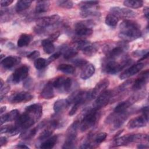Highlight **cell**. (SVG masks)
I'll use <instances>...</instances> for the list:
<instances>
[{
	"mask_svg": "<svg viewBox=\"0 0 149 149\" xmlns=\"http://www.w3.org/2000/svg\"><path fill=\"white\" fill-rule=\"evenodd\" d=\"M119 37L125 42L132 41L141 36L140 25L132 20H125L119 25Z\"/></svg>",
	"mask_w": 149,
	"mask_h": 149,
	"instance_id": "7a4b0ae2",
	"label": "cell"
},
{
	"mask_svg": "<svg viewBox=\"0 0 149 149\" xmlns=\"http://www.w3.org/2000/svg\"><path fill=\"white\" fill-rule=\"evenodd\" d=\"M94 23L91 20H82L77 22L74 26L76 34L79 37H87L91 36L93 33V27Z\"/></svg>",
	"mask_w": 149,
	"mask_h": 149,
	"instance_id": "277c9868",
	"label": "cell"
},
{
	"mask_svg": "<svg viewBox=\"0 0 149 149\" xmlns=\"http://www.w3.org/2000/svg\"><path fill=\"white\" fill-rule=\"evenodd\" d=\"M119 21V18L113 13H111L106 16L105 22V24L109 26H115Z\"/></svg>",
	"mask_w": 149,
	"mask_h": 149,
	"instance_id": "4dcf8cb0",
	"label": "cell"
},
{
	"mask_svg": "<svg viewBox=\"0 0 149 149\" xmlns=\"http://www.w3.org/2000/svg\"><path fill=\"white\" fill-rule=\"evenodd\" d=\"M50 5L48 1H38L36 3L35 12L36 13H41L47 12Z\"/></svg>",
	"mask_w": 149,
	"mask_h": 149,
	"instance_id": "603a6c76",
	"label": "cell"
},
{
	"mask_svg": "<svg viewBox=\"0 0 149 149\" xmlns=\"http://www.w3.org/2000/svg\"><path fill=\"white\" fill-rule=\"evenodd\" d=\"M148 146L146 144H141L137 146V148H148Z\"/></svg>",
	"mask_w": 149,
	"mask_h": 149,
	"instance_id": "94428289",
	"label": "cell"
},
{
	"mask_svg": "<svg viewBox=\"0 0 149 149\" xmlns=\"http://www.w3.org/2000/svg\"><path fill=\"white\" fill-rule=\"evenodd\" d=\"M42 107L40 104L36 103L29 105L24 112L19 115L16 120L15 125L20 130H26L33 126L41 117Z\"/></svg>",
	"mask_w": 149,
	"mask_h": 149,
	"instance_id": "6da1fadb",
	"label": "cell"
},
{
	"mask_svg": "<svg viewBox=\"0 0 149 149\" xmlns=\"http://www.w3.org/2000/svg\"><path fill=\"white\" fill-rule=\"evenodd\" d=\"M65 79L66 78L64 77L63 76H59L56 77L52 83L53 87L56 88H60L62 87Z\"/></svg>",
	"mask_w": 149,
	"mask_h": 149,
	"instance_id": "b9f144b4",
	"label": "cell"
},
{
	"mask_svg": "<svg viewBox=\"0 0 149 149\" xmlns=\"http://www.w3.org/2000/svg\"><path fill=\"white\" fill-rule=\"evenodd\" d=\"M59 35H60L59 31H56V32L52 33V34H51V36H49V37L48 39L49 40L53 42V41H55L58 38Z\"/></svg>",
	"mask_w": 149,
	"mask_h": 149,
	"instance_id": "f907efd6",
	"label": "cell"
},
{
	"mask_svg": "<svg viewBox=\"0 0 149 149\" xmlns=\"http://www.w3.org/2000/svg\"><path fill=\"white\" fill-rule=\"evenodd\" d=\"M20 62V58L17 56H9L4 58L1 61V65L6 69H10Z\"/></svg>",
	"mask_w": 149,
	"mask_h": 149,
	"instance_id": "ac0fdd59",
	"label": "cell"
},
{
	"mask_svg": "<svg viewBox=\"0 0 149 149\" xmlns=\"http://www.w3.org/2000/svg\"><path fill=\"white\" fill-rule=\"evenodd\" d=\"M98 49V45L96 44H91L90 43L86 47H85L83 49L82 51L84 54L87 56H93L97 52Z\"/></svg>",
	"mask_w": 149,
	"mask_h": 149,
	"instance_id": "83f0119b",
	"label": "cell"
},
{
	"mask_svg": "<svg viewBox=\"0 0 149 149\" xmlns=\"http://www.w3.org/2000/svg\"><path fill=\"white\" fill-rule=\"evenodd\" d=\"M44 51L47 54H51L55 51V47L52 42L48 39H44L41 41Z\"/></svg>",
	"mask_w": 149,
	"mask_h": 149,
	"instance_id": "484cf974",
	"label": "cell"
},
{
	"mask_svg": "<svg viewBox=\"0 0 149 149\" xmlns=\"http://www.w3.org/2000/svg\"><path fill=\"white\" fill-rule=\"evenodd\" d=\"M37 130H38V127H34L33 129L29 131H25L21 134L20 137H22L23 139H24V140L30 139L34 136V135L36 134L37 132Z\"/></svg>",
	"mask_w": 149,
	"mask_h": 149,
	"instance_id": "f35d334b",
	"label": "cell"
},
{
	"mask_svg": "<svg viewBox=\"0 0 149 149\" xmlns=\"http://www.w3.org/2000/svg\"><path fill=\"white\" fill-rule=\"evenodd\" d=\"M32 98L33 96L29 93L26 91H21L11 95L9 99V101L11 103H19L29 101Z\"/></svg>",
	"mask_w": 149,
	"mask_h": 149,
	"instance_id": "5bb4252c",
	"label": "cell"
},
{
	"mask_svg": "<svg viewBox=\"0 0 149 149\" xmlns=\"http://www.w3.org/2000/svg\"><path fill=\"white\" fill-rule=\"evenodd\" d=\"M34 65L37 69L40 70L46 67L48 65V63L46 59L42 58H38L34 61Z\"/></svg>",
	"mask_w": 149,
	"mask_h": 149,
	"instance_id": "74e56055",
	"label": "cell"
},
{
	"mask_svg": "<svg viewBox=\"0 0 149 149\" xmlns=\"http://www.w3.org/2000/svg\"><path fill=\"white\" fill-rule=\"evenodd\" d=\"M98 111L92 107L86 111L80 124V129L81 132L86 131L95 124L98 118Z\"/></svg>",
	"mask_w": 149,
	"mask_h": 149,
	"instance_id": "3957f363",
	"label": "cell"
},
{
	"mask_svg": "<svg viewBox=\"0 0 149 149\" xmlns=\"http://www.w3.org/2000/svg\"><path fill=\"white\" fill-rule=\"evenodd\" d=\"M107 133L105 132H101L99 134H98L95 138V142L97 144H100L101 143H102L107 137Z\"/></svg>",
	"mask_w": 149,
	"mask_h": 149,
	"instance_id": "7bdbcfd3",
	"label": "cell"
},
{
	"mask_svg": "<svg viewBox=\"0 0 149 149\" xmlns=\"http://www.w3.org/2000/svg\"><path fill=\"white\" fill-rule=\"evenodd\" d=\"M12 125H5L4 126H1V134L2 133H8L10 129H11Z\"/></svg>",
	"mask_w": 149,
	"mask_h": 149,
	"instance_id": "816d5d0a",
	"label": "cell"
},
{
	"mask_svg": "<svg viewBox=\"0 0 149 149\" xmlns=\"http://www.w3.org/2000/svg\"><path fill=\"white\" fill-rule=\"evenodd\" d=\"M29 74V68L27 66L23 65L17 68L12 76V80L14 83H18L26 79Z\"/></svg>",
	"mask_w": 149,
	"mask_h": 149,
	"instance_id": "9c48e42d",
	"label": "cell"
},
{
	"mask_svg": "<svg viewBox=\"0 0 149 149\" xmlns=\"http://www.w3.org/2000/svg\"><path fill=\"white\" fill-rule=\"evenodd\" d=\"M148 70H146L141 73L140 76L137 78L134 82L132 86V90L137 91L141 89L147 83L148 79Z\"/></svg>",
	"mask_w": 149,
	"mask_h": 149,
	"instance_id": "e0dca14e",
	"label": "cell"
},
{
	"mask_svg": "<svg viewBox=\"0 0 149 149\" xmlns=\"http://www.w3.org/2000/svg\"><path fill=\"white\" fill-rule=\"evenodd\" d=\"M129 113L126 110L123 112H115L109 116L107 118V122L112 126V129L115 130L119 128L127 119Z\"/></svg>",
	"mask_w": 149,
	"mask_h": 149,
	"instance_id": "5b68a950",
	"label": "cell"
},
{
	"mask_svg": "<svg viewBox=\"0 0 149 149\" xmlns=\"http://www.w3.org/2000/svg\"><path fill=\"white\" fill-rule=\"evenodd\" d=\"M73 63L77 67H84L88 63V62L83 59H76L73 62Z\"/></svg>",
	"mask_w": 149,
	"mask_h": 149,
	"instance_id": "bcb514c9",
	"label": "cell"
},
{
	"mask_svg": "<svg viewBox=\"0 0 149 149\" xmlns=\"http://www.w3.org/2000/svg\"><path fill=\"white\" fill-rule=\"evenodd\" d=\"M55 128H56L55 126L52 123H50V124L49 125L48 127L41 133V134H40V136L38 137V140H46L47 139L49 138V137L52 134Z\"/></svg>",
	"mask_w": 149,
	"mask_h": 149,
	"instance_id": "f1b7e54d",
	"label": "cell"
},
{
	"mask_svg": "<svg viewBox=\"0 0 149 149\" xmlns=\"http://www.w3.org/2000/svg\"><path fill=\"white\" fill-rule=\"evenodd\" d=\"M17 148H26V149H29V147L26 145H23V144H20V145H17L16 146Z\"/></svg>",
	"mask_w": 149,
	"mask_h": 149,
	"instance_id": "91938a15",
	"label": "cell"
},
{
	"mask_svg": "<svg viewBox=\"0 0 149 149\" xmlns=\"http://www.w3.org/2000/svg\"><path fill=\"white\" fill-rule=\"evenodd\" d=\"M9 89H10V87L8 86L5 87L4 89H3V88L1 89V100H2L3 94H6L8 92Z\"/></svg>",
	"mask_w": 149,
	"mask_h": 149,
	"instance_id": "11a10c76",
	"label": "cell"
},
{
	"mask_svg": "<svg viewBox=\"0 0 149 149\" xmlns=\"http://www.w3.org/2000/svg\"><path fill=\"white\" fill-rule=\"evenodd\" d=\"M95 70V67L93 64L87 63L83 67L80 73V77L82 79L86 80L94 74Z\"/></svg>",
	"mask_w": 149,
	"mask_h": 149,
	"instance_id": "ffe728a7",
	"label": "cell"
},
{
	"mask_svg": "<svg viewBox=\"0 0 149 149\" xmlns=\"http://www.w3.org/2000/svg\"><path fill=\"white\" fill-rule=\"evenodd\" d=\"M61 54H62V52H61V51H58V52H56V53L52 54L51 56H50L47 59L48 65L51 62H53L54 61H55V59H58V58H59L60 56L61 55Z\"/></svg>",
	"mask_w": 149,
	"mask_h": 149,
	"instance_id": "f6af8a7d",
	"label": "cell"
},
{
	"mask_svg": "<svg viewBox=\"0 0 149 149\" xmlns=\"http://www.w3.org/2000/svg\"><path fill=\"white\" fill-rule=\"evenodd\" d=\"M144 66V63H141V62L137 63L135 65H132L130 68H129L127 69H126L125 70H124L121 73V74L120 75V79H126L136 74V73L139 72L143 68Z\"/></svg>",
	"mask_w": 149,
	"mask_h": 149,
	"instance_id": "4fadbf2b",
	"label": "cell"
},
{
	"mask_svg": "<svg viewBox=\"0 0 149 149\" xmlns=\"http://www.w3.org/2000/svg\"><path fill=\"white\" fill-rule=\"evenodd\" d=\"M130 60H125L122 62H118L113 60H110L103 65L104 71L109 74H115L121 71L125 66L129 64Z\"/></svg>",
	"mask_w": 149,
	"mask_h": 149,
	"instance_id": "8992f818",
	"label": "cell"
},
{
	"mask_svg": "<svg viewBox=\"0 0 149 149\" xmlns=\"http://www.w3.org/2000/svg\"><path fill=\"white\" fill-rule=\"evenodd\" d=\"M77 53V50L73 48H66L63 52V57L66 59H69L75 56Z\"/></svg>",
	"mask_w": 149,
	"mask_h": 149,
	"instance_id": "8d00e7d4",
	"label": "cell"
},
{
	"mask_svg": "<svg viewBox=\"0 0 149 149\" xmlns=\"http://www.w3.org/2000/svg\"><path fill=\"white\" fill-rule=\"evenodd\" d=\"M57 136H54L47 139L41 144L40 148L42 149H51L53 148L57 141Z\"/></svg>",
	"mask_w": 149,
	"mask_h": 149,
	"instance_id": "cb8c5ba5",
	"label": "cell"
},
{
	"mask_svg": "<svg viewBox=\"0 0 149 149\" xmlns=\"http://www.w3.org/2000/svg\"><path fill=\"white\" fill-rule=\"evenodd\" d=\"M131 143L130 135L123 136L116 139L114 141V145L115 146H125Z\"/></svg>",
	"mask_w": 149,
	"mask_h": 149,
	"instance_id": "1f68e13d",
	"label": "cell"
},
{
	"mask_svg": "<svg viewBox=\"0 0 149 149\" xmlns=\"http://www.w3.org/2000/svg\"><path fill=\"white\" fill-rule=\"evenodd\" d=\"M72 80L69 77H67L65 79L64 83H63V90L65 91H69L72 87Z\"/></svg>",
	"mask_w": 149,
	"mask_h": 149,
	"instance_id": "ee69618b",
	"label": "cell"
},
{
	"mask_svg": "<svg viewBox=\"0 0 149 149\" xmlns=\"http://www.w3.org/2000/svg\"><path fill=\"white\" fill-rule=\"evenodd\" d=\"M143 2L142 1H132V0H126L123 1V5L127 7L130 8L137 9L141 8L143 6Z\"/></svg>",
	"mask_w": 149,
	"mask_h": 149,
	"instance_id": "836d02e7",
	"label": "cell"
},
{
	"mask_svg": "<svg viewBox=\"0 0 149 149\" xmlns=\"http://www.w3.org/2000/svg\"><path fill=\"white\" fill-rule=\"evenodd\" d=\"M53 86L51 82H48L44 87L41 93V97L44 99H51L54 97Z\"/></svg>",
	"mask_w": 149,
	"mask_h": 149,
	"instance_id": "44dd1931",
	"label": "cell"
},
{
	"mask_svg": "<svg viewBox=\"0 0 149 149\" xmlns=\"http://www.w3.org/2000/svg\"><path fill=\"white\" fill-rule=\"evenodd\" d=\"M32 40V36L27 34H22L17 40V46L23 47L28 45Z\"/></svg>",
	"mask_w": 149,
	"mask_h": 149,
	"instance_id": "4316f807",
	"label": "cell"
},
{
	"mask_svg": "<svg viewBox=\"0 0 149 149\" xmlns=\"http://www.w3.org/2000/svg\"><path fill=\"white\" fill-rule=\"evenodd\" d=\"M147 53H148V49H144V50H140V51H134L133 52L132 55L134 56H140L142 57Z\"/></svg>",
	"mask_w": 149,
	"mask_h": 149,
	"instance_id": "681fc988",
	"label": "cell"
},
{
	"mask_svg": "<svg viewBox=\"0 0 149 149\" xmlns=\"http://www.w3.org/2000/svg\"><path fill=\"white\" fill-rule=\"evenodd\" d=\"M7 143V139L4 136H1L0 137V144L1 147H2L3 145H5Z\"/></svg>",
	"mask_w": 149,
	"mask_h": 149,
	"instance_id": "6f0895ef",
	"label": "cell"
},
{
	"mask_svg": "<svg viewBox=\"0 0 149 149\" xmlns=\"http://www.w3.org/2000/svg\"><path fill=\"white\" fill-rule=\"evenodd\" d=\"M141 112L143 113V115H144L146 118L148 119V107H144L141 109Z\"/></svg>",
	"mask_w": 149,
	"mask_h": 149,
	"instance_id": "9f6ffc18",
	"label": "cell"
},
{
	"mask_svg": "<svg viewBox=\"0 0 149 149\" xmlns=\"http://www.w3.org/2000/svg\"><path fill=\"white\" fill-rule=\"evenodd\" d=\"M1 88H2V87H3V84H4V83H3V81L2 80V79H1Z\"/></svg>",
	"mask_w": 149,
	"mask_h": 149,
	"instance_id": "be15d7a7",
	"label": "cell"
},
{
	"mask_svg": "<svg viewBox=\"0 0 149 149\" xmlns=\"http://www.w3.org/2000/svg\"><path fill=\"white\" fill-rule=\"evenodd\" d=\"M19 116V112L17 109H13L9 112L6 113L1 116V125L2 126L6 122L16 120Z\"/></svg>",
	"mask_w": 149,
	"mask_h": 149,
	"instance_id": "d6986e66",
	"label": "cell"
},
{
	"mask_svg": "<svg viewBox=\"0 0 149 149\" xmlns=\"http://www.w3.org/2000/svg\"><path fill=\"white\" fill-rule=\"evenodd\" d=\"M70 104L68 101L67 99H61L55 101L54 104L53 108L56 113H58L65 109Z\"/></svg>",
	"mask_w": 149,
	"mask_h": 149,
	"instance_id": "7402d4cb",
	"label": "cell"
},
{
	"mask_svg": "<svg viewBox=\"0 0 149 149\" xmlns=\"http://www.w3.org/2000/svg\"><path fill=\"white\" fill-rule=\"evenodd\" d=\"M139 96L137 95H134L130 97L127 100L118 104L114 109V112H120L127 110V108H129L131 105H132L136 101H137L139 100Z\"/></svg>",
	"mask_w": 149,
	"mask_h": 149,
	"instance_id": "2e32d148",
	"label": "cell"
},
{
	"mask_svg": "<svg viewBox=\"0 0 149 149\" xmlns=\"http://www.w3.org/2000/svg\"><path fill=\"white\" fill-rule=\"evenodd\" d=\"M76 137L72 136H66V139L62 146V148H73L75 146Z\"/></svg>",
	"mask_w": 149,
	"mask_h": 149,
	"instance_id": "d590c367",
	"label": "cell"
},
{
	"mask_svg": "<svg viewBox=\"0 0 149 149\" xmlns=\"http://www.w3.org/2000/svg\"><path fill=\"white\" fill-rule=\"evenodd\" d=\"M32 84H33L32 80H31V79L29 78V79H27L26 80L24 81L23 86L25 88H30L31 86H32V85H33Z\"/></svg>",
	"mask_w": 149,
	"mask_h": 149,
	"instance_id": "f5cc1de1",
	"label": "cell"
},
{
	"mask_svg": "<svg viewBox=\"0 0 149 149\" xmlns=\"http://www.w3.org/2000/svg\"><path fill=\"white\" fill-rule=\"evenodd\" d=\"M98 1H81L80 3V8L81 9H91L94 6L98 5Z\"/></svg>",
	"mask_w": 149,
	"mask_h": 149,
	"instance_id": "ab89813d",
	"label": "cell"
},
{
	"mask_svg": "<svg viewBox=\"0 0 149 149\" xmlns=\"http://www.w3.org/2000/svg\"><path fill=\"white\" fill-rule=\"evenodd\" d=\"M110 11L112 13L116 15L118 18H133L136 17V13L132 10L123 8L118 6H114L110 8Z\"/></svg>",
	"mask_w": 149,
	"mask_h": 149,
	"instance_id": "ba28073f",
	"label": "cell"
},
{
	"mask_svg": "<svg viewBox=\"0 0 149 149\" xmlns=\"http://www.w3.org/2000/svg\"><path fill=\"white\" fill-rule=\"evenodd\" d=\"M148 119L146 118L144 115L139 116L132 118L128 123L127 127L129 129L139 128L146 126Z\"/></svg>",
	"mask_w": 149,
	"mask_h": 149,
	"instance_id": "9a60e30c",
	"label": "cell"
},
{
	"mask_svg": "<svg viewBox=\"0 0 149 149\" xmlns=\"http://www.w3.org/2000/svg\"><path fill=\"white\" fill-rule=\"evenodd\" d=\"M143 13L144 15V16L146 17L147 19H148V15H149V11H148V8L145 7L143 9Z\"/></svg>",
	"mask_w": 149,
	"mask_h": 149,
	"instance_id": "680465c9",
	"label": "cell"
},
{
	"mask_svg": "<svg viewBox=\"0 0 149 149\" xmlns=\"http://www.w3.org/2000/svg\"><path fill=\"white\" fill-rule=\"evenodd\" d=\"M40 56V52L37 50H35L33 51V52H30L29 54L27 55V58L30 59H36L37 58H38Z\"/></svg>",
	"mask_w": 149,
	"mask_h": 149,
	"instance_id": "7dc6e473",
	"label": "cell"
},
{
	"mask_svg": "<svg viewBox=\"0 0 149 149\" xmlns=\"http://www.w3.org/2000/svg\"><path fill=\"white\" fill-rule=\"evenodd\" d=\"M126 48V45L125 43H118L116 46H114L112 48H108L105 51L107 56L109 59L116 58L124 52Z\"/></svg>",
	"mask_w": 149,
	"mask_h": 149,
	"instance_id": "7c38bea8",
	"label": "cell"
},
{
	"mask_svg": "<svg viewBox=\"0 0 149 149\" xmlns=\"http://www.w3.org/2000/svg\"><path fill=\"white\" fill-rule=\"evenodd\" d=\"M59 19L60 16L57 14L42 17L37 20V26L45 29L46 27L52 26L57 23Z\"/></svg>",
	"mask_w": 149,
	"mask_h": 149,
	"instance_id": "30bf717a",
	"label": "cell"
},
{
	"mask_svg": "<svg viewBox=\"0 0 149 149\" xmlns=\"http://www.w3.org/2000/svg\"><path fill=\"white\" fill-rule=\"evenodd\" d=\"M81 105H82V104H81V103H80V102H76V103H74V105H73V107H72V109H70V112H69V115L70 116L73 115L77 112V111L78 110L79 107L81 106Z\"/></svg>",
	"mask_w": 149,
	"mask_h": 149,
	"instance_id": "c3c4849f",
	"label": "cell"
},
{
	"mask_svg": "<svg viewBox=\"0 0 149 149\" xmlns=\"http://www.w3.org/2000/svg\"><path fill=\"white\" fill-rule=\"evenodd\" d=\"M56 3L59 6L65 9H70L73 5V3L72 1L67 0H59L56 1Z\"/></svg>",
	"mask_w": 149,
	"mask_h": 149,
	"instance_id": "60d3db41",
	"label": "cell"
},
{
	"mask_svg": "<svg viewBox=\"0 0 149 149\" xmlns=\"http://www.w3.org/2000/svg\"><path fill=\"white\" fill-rule=\"evenodd\" d=\"M58 70L67 74H73L75 72V68L73 66L69 64H61L58 68Z\"/></svg>",
	"mask_w": 149,
	"mask_h": 149,
	"instance_id": "d6a6232c",
	"label": "cell"
},
{
	"mask_svg": "<svg viewBox=\"0 0 149 149\" xmlns=\"http://www.w3.org/2000/svg\"><path fill=\"white\" fill-rule=\"evenodd\" d=\"M131 143L132 142H141L145 141L148 140V135L146 134H130Z\"/></svg>",
	"mask_w": 149,
	"mask_h": 149,
	"instance_id": "e575fe53",
	"label": "cell"
},
{
	"mask_svg": "<svg viewBox=\"0 0 149 149\" xmlns=\"http://www.w3.org/2000/svg\"><path fill=\"white\" fill-rule=\"evenodd\" d=\"M6 109V107L5 106L1 107V112H0L1 114H2L3 112H4L5 111Z\"/></svg>",
	"mask_w": 149,
	"mask_h": 149,
	"instance_id": "6125c7cd",
	"label": "cell"
},
{
	"mask_svg": "<svg viewBox=\"0 0 149 149\" xmlns=\"http://www.w3.org/2000/svg\"><path fill=\"white\" fill-rule=\"evenodd\" d=\"M13 2L12 0H1V6L2 7H6L10 5Z\"/></svg>",
	"mask_w": 149,
	"mask_h": 149,
	"instance_id": "db71d44e",
	"label": "cell"
},
{
	"mask_svg": "<svg viewBox=\"0 0 149 149\" xmlns=\"http://www.w3.org/2000/svg\"><path fill=\"white\" fill-rule=\"evenodd\" d=\"M112 97V91L105 90L97 97L93 107L99 110L100 109L104 107L108 104Z\"/></svg>",
	"mask_w": 149,
	"mask_h": 149,
	"instance_id": "52a82bcc",
	"label": "cell"
},
{
	"mask_svg": "<svg viewBox=\"0 0 149 149\" xmlns=\"http://www.w3.org/2000/svg\"><path fill=\"white\" fill-rule=\"evenodd\" d=\"M109 84L108 79H104L100 80L90 92L91 98H95L102 93L105 91Z\"/></svg>",
	"mask_w": 149,
	"mask_h": 149,
	"instance_id": "8fae6325",
	"label": "cell"
},
{
	"mask_svg": "<svg viewBox=\"0 0 149 149\" xmlns=\"http://www.w3.org/2000/svg\"><path fill=\"white\" fill-rule=\"evenodd\" d=\"M32 3L31 1L29 0H20L18 1L16 4L15 9L17 13H20L28 9Z\"/></svg>",
	"mask_w": 149,
	"mask_h": 149,
	"instance_id": "d4e9b609",
	"label": "cell"
},
{
	"mask_svg": "<svg viewBox=\"0 0 149 149\" xmlns=\"http://www.w3.org/2000/svg\"><path fill=\"white\" fill-rule=\"evenodd\" d=\"M80 15L83 18L96 17V16L98 17L101 15V13L99 12L98 11L93 10L91 9H81Z\"/></svg>",
	"mask_w": 149,
	"mask_h": 149,
	"instance_id": "f546056e",
	"label": "cell"
}]
</instances>
